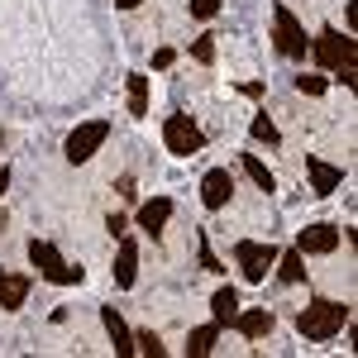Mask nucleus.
Returning <instances> with one entry per match:
<instances>
[{
	"label": "nucleus",
	"instance_id": "f257e3e1",
	"mask_svg": "<svg viewBox=\"0 0 358 358\" xmlns=\"http://www.w3.org/2000/svg\"><path fill=\"white\" fill-rule=\"evenodd\" d=\"M349 325V306H339V301H310L296 315V330H301V339H310V344H325V339H334V334Z\"/></svg>",
	"mask_w": 358,
	"mask_h": 358
},
{
	"label": "nucleus",
	"instance_id": "cd10ccee",
	"mask_svg": "<svg viewBox=\"0 0 358 358\" xmlns=\"http://www.w3.org/2000/svg\"><path fill=\"white\" fill-rule=\"evenodd\" d=\"M172 57H177V53H172V48H158V53H153V67L163 72V67H172Z\"/></svg>",
	"mask_w": 358,
	"mask_h": 358
},
{
	"label": "nucleus",
	"instance_id": "a211bd4d",
	"mask_svg": "<svg viewBox=\"0 0 358 358\" xmlns=\"http://www.w3.org/2000/svg\"><path fill=\"white\" fill-rule=\"evenodd\" d=\"M215 339H220V325H201V330L187 334V358H206L215 349Z\"/></svg>",
	"mask_w": 358,
	"mask_h": 358
},
{
	"label": "nucleus",
	"instance_id": "f03ea898",
	"mask_svg": "<svg viewBox=\"0 0 358 358\" xmlns=\"http://www.w3.org/2000/svg\"><path fill=\"white\" fill-rule=\"evenodd\" d=\"M310 53L315 62L325 67V72H344V67H358V48L349 34H339V29H320L315 38H310Z\"/></svg>",
	"mask_w": 358,
	"mask_h": 358
},
{
	"label": "nucleus",
	"instance_id": "6ab92c4d",
	"mask_svg": "<svg viewBox=\"0 0 358 358\" xmlns=\"http://www.w3.org/2000/svg\"><path fill=\"white\" fill-rule=\"evenodd\" d=\"M124 91H129V115H148V77H138V72H129L124 77Z\"/></svg>",
	"mask_w": 358,
	"mask_h": 358
},
{
	"label": "nucleus",
	"instance_id": "f8f14e48",
	"mask_svg": "<svg viewBox=\"0 0 358 358\" xmlns=\"http://www.w3.org/2000/svg\"><path fill=\"white\" fill-rule=\"evenodd\" d=\"M101 325H106V334H110V344H115V354H120V358L134 354V334H129V325L120 320L115 306H101Z\"/></svg>",
	"mask_w": 358,
	"mask_h": 358
},
{
	"label": "nucleus",
	"instance_id": "f3484780",
	"mask_svg": "<svg viewBox=\"0 0 358 358\" xmlns=\"http://www.w3.org/2000/svg\"><path fill=\"white\" fill-rule=\"evenodd\" d=\"M210 315H215V325H229V320L239 315V292H234V287H220V292L210 296Z\"/></svg>",
	"mask_w": 358,
	"mask_h": 358
},
{
	"label": "nucleus",
	"instance_id": "4468645a",
	"mask_svg": "<svg viewBox=\"0 0 358 358\" xmlns=\"http://www.w3.org/2000/svg\"><path fill=\"white\" fill-rule=\"evenodd\" d=\"M229 325L244 334V339H263V334H273V310H268V306H258V310H239Z\"/></svg>",
	"mask_w": 358,
	"mask_h": 358
},
{
	"label": "nucleus",
	"instance_id": "4be33fe9",
	"mask_svg": "<svg viewBox=\"0 0 358 358\" xmlns=\"http://www.w3.org/2000/svg\"><path fill=\"white\" fill-rule=\"evenodd\" d=\"M192 57L201 62V67H210V62H215V34H201V38L192 43Z\"/></svg>",
	"mask_w": 358,
	"mask_h": 358
},
{
	"label": "nucleus",
	"instance_id": "a878e982",
	"mask_svg": "<svg viewBox=\"0 0 358 358\" xmlns=\"http://www.w3.org/2000/svg\"><path fill=\"white\" fill-rule=\"evenodd\" d=\"M201 268H206V273H220V258L210 253V244H206V234H201Z\"/></svg>",
	"mask_w": 358,
	"mask_h": 358
},
{
	"label": "nucleus",
	"instance_id": "bb28decb",
	"mask_svg": "<svg viewBox=\"0 0 358 358\" xmlns=\"http://www.w3.org/2000/svg\"><path fill=\"white\" fill-rule=\"evenodd\" d=\"M106 229H110L115 239H120V234H129V220H124L120 210H110V215H106Z\"/></svg>",
	"mask_w": 358,
	"mask_h": 358
},
{
	"label": "nucleus",
	"instance_id": "dca6fc26",
	"mask_svg": "<svg viewBox=\"0 0 358 358\" xmlns=\"http://www.w3.org/2000/svg\"><path fill=\"white\" fill-rule=\"evenodd\" d=\"M277 277L287 282V287H296V282H306V253L301 248H287V253H277Z\"/></svg>",
	"mask_w": 358,
	"mask_h": 358
},
{
	"label": "nucleus",
	"instance_id": "1a4fd4ad",
	"mask_svg": "<svg viewBox=\"0 0 358 358\" xmlns=\"http://www.w3.org/2000/svg\"><path fill=\"white\" fill-rule=\"evenodd\" d=\"M306 172H310V192L315 196L339 192V182H344V167L325 163V158H315V153H306Z\"/></svg>",
	"mask_w": 358,
	"mask_h": 358
},
{
	"label": "nucleus",
	"instance_id": "6e6552de",
	"mask_svg": "<svg viewBox=\"0 0 358 358\" xmlns=\"http://www.w3.org/2000/svg\"><path fill=\"white\" fill-rule=\"evenodd\" d=\"M229 196H234V177H229V167H210V172L201 177V206H206V210H224Z\"/></svg>",
	"mask_w": 358,
	"mask_h": 358
},
{
	"label": "nucleus",
	"instance_id": "393cba45",
	"mask_svg": "<svg viewBox=\"0 0 358 358\" xmlns=\"http://www.w3.org/2000/svg\"><path fill=\"white\" fill-rule=\"evenodd\" d=\"M192 15H196V20H210V15H220V0H192Z\"/></svg>",
	"mask_w": 358,
	"mask_h": 358
},
{
	"label": "nucleus",
	"instance_id": "412c9836",
	"mask_svg": "<svg viewBox=\"0 0 358 358\" xmlns=\"http://www.w3.org/2000/svg\"><path fill=\"white\" fill-rule=\"evenodd\" d=\"M248 134L258 138V143H282V129H277L268 115H253V124H248Z\"/></svg>",
	"mask_w": 358,
	"mask_h": 358
},
{
	"label": "nucleus",
	"instance_id": "0eeeda50",
	"mask_svg": "<svg viewBox=\"0 0 358 358\" xmlns=\"http://www.w3.org/2000/svg\"><path fill=\"white\" fill-rule=\"evenodd\" d=\"M234 263L244 268L248 282H263L268 268L277 263V248L273 244H258V239H239V244H234Z\"/></svg>",
	"mask_w": 358,
	"mask_h": 358
},
{
	"label": "nucleus",
	"instance_id": "423d86ee",
	"mask_svg": "<svg viewBox=\"0 0 358 358\" xmlns=\"http://www.w3.org/2000/svg\"><path fill=\"white\" fill-rule=\"evenodd\" d=\"M110 138V120H86V124H77L72 134H67V163L77 167L86 163V158H96V148Z\"/></svg>",
	"mask_w": 358,
	"mask_h": 358
},
{
	"label": "nucleus",
	"instance_id": "39448f33",
	"mask_svg": "<svg viewBox=\"0 0 358 358\" xmlns=\"http://www.w3.org/2000/svg\"><path fill=\"white\" fill-rule=\"evenodd\" d=\"M273 43H277L282 57H306V48H310L306 29L296 24V15H292L287 5H273Z\"/></svg>",
	"mask_w": 358,
	"mask_h": 358
},
{
	"label": "nucleus",
	"instance_id": "ddd939ff",
	"mask_svg": "<svg viewBox=\"0 0 358 358\" xmlns=\"http://www.w3.org/2000/svg\"><path fill=\"white\" fill-rule=\"evenodd\" d=\"M29 287H34V282H29L24 273H5V268H0V310H20V306L29 301Z\"/></svg>",
	"mask_w": 358,
	"mask_h": 358
},
{
	"label": "nucleus",
	"instance_id": "aec40b11",
	"mask_svg": "<svg viewBox=\"0 0 358 358\" xmlns=\"http://www.w3.org/2000/svg\"><path fill=\"white\" fill-rule=\"evenodd\" d=\"M244 172L253 177V187H258V192H273V187H277V177L268 172V163H263L258 153H244Z\"/></svg>",
	"mask_w": 358,
	"mask_h": 358
},
{
	"label": "nucleus",
	"instance_id": "20e7f679",
	"mask_svg": "<svg viewBox=\"0 0 358 358\" xmlns=\"http://www.w3.org/2000/svg\"><path fill=\"white\" fill-rule=\"evenodd\" d=\"M163 143L172 158H196L206 148V134L192 124V115H167L163 120Z\"/></svg>",
	"mask_w": 358,
	"mask_h": 358
},
{
	"label": "nucleus",
	"instance_id": "7c9ffc66",
	"mask_svg": "<svg viewBox=\"0 0 358 358\" xmlns=\"http://www.w3.org/2000/svg\"><path fill=\"white\" fill-rule=\"evenodd\" d=\"M115 5H120V10H138V0H115Z\"/></svg>",
	"mask_w": 358,
	"mask_h": 358
},
{
	"label": "nucleus",
	"instance_id": "9b49d317",
	"mask_svg": "<svg viewBox=\"0 0 358 358\" xmlns=\"http://www.w3.org/2000/svg\"><path fill=\"white\" fill-rule=\"evenodd\" d=\"M167 220H172V201H167V196H153V201H143V206H138V229H143V234H153V239H158Z\"/></svg>",
	"mask_w": 358,
	"mask_h": 358
},
{
	"label": "nucleus",
	"instance_id": "b1692460",
	"mask_svg": "<svg viewBox=\"0 0 358 358\" xmlns=\"http://www.w3.org/2000/svg\"><path fill=\"white\" fill-rule=\"evenodd\" d=\"M325 77H315V72H301V77H296V91H301V96H325Z\"/></svg>",
	"mask_w": 358,
	"mask_h": 358
},
{
	"label": "nucleus",
	"instance_id": "7ed1b4c3",
	"mask_svg": "<svg viewBox=\"0 0 358 358\" xmlns=\"http://www.w3.org/2000/svg\"><path fill=\"white\" fill-rule=\"evenodd\" d=\"M29 263L38 268V277H48L57 287H77V282H82V268H72L48 239H29Z\"/></svg>",
	"mask_w": 358,
	"mask_h": 358
},
{
	"label": "nucleus",
	"instance_id": "9d476101",
	"mask_svg": "<svg viewBox=\"0 0 358 358\" xmlns=\"http://www.w3.org/2000/svg\"><path fill=\"white\" fill-rule=\"evenodd\" d=\"M296 248L301 253H334L339 248V229L334 224H306L301 234H296Z\"/></svg>",
	"mask_w": 358,
	"mask_h": 358
},
{
	"label": "nucleus",
	"instance_id": "c85d7f7f",
	"mask_svg": "<svg viewBox=\"0 0 358 358\" xmlns=\"http://www.w3.org/2000/svg\"><path fill=\"white\" fill-rule=\"evenodd\" d=\"M120 196H124V201H134V196H138L134 192V177H120Z\"/></svg>",
	"mask_w": 358,
	"mask_h": 358
},
{
	"label": "nucleus",
	"instance_id": "2eb2a0df",
	"mask_svg": "<svg viewBox=\"0 0 358 358\" xmlns=\"http://www.w3.org/2000/svg\"><path fill=\"white\" fill-rule=\"evenodd\" d=\"M134 277H138V248H134V239H124L120 234V258H115V287H134Z\"/></svg>",
	"mask_w": 358,
	"mask_h": 358
},
{
	"label": "nucleus",
	"instance_id": "c756f323",
	"mask_svg": "<svg viewBox=\"0 0 358 358\" xmlns=\"http://www.w3.org/2000/svg\"><path fill=\"white\" fill-rule=\"evenodd\" d=\"M5 187H10V167H0V196H5Z\"/></svg>",
	"mask_w": 358,
	"mask_h": 358
},
{
	"label": "nucleus",
	"instance_id": "5701e85b",
	"mask_svg": "<svg viewBox=\"0 0 358 358\" xmlns=\"http://www.w3.org/2000/svg\"><path fill=\"white\" fill-rule=\"evenodd\" d=\"M134 349H143L148 358H163V354H167V349H163V339H158L153 330H138V334H134Z\"/></svg>",
	"mask_w": 358,
	"mask_h": 358
}]
</instances>
